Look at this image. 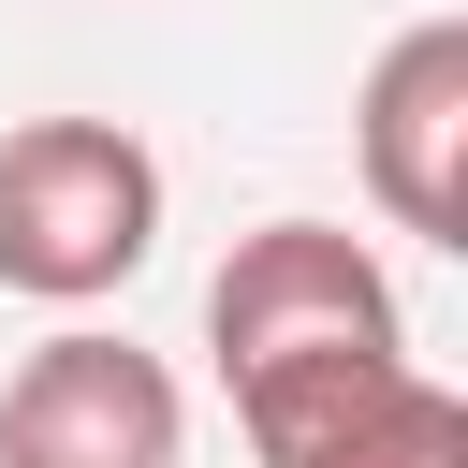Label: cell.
Instances as JSON below:
<instances>
[{"label":"cell","mask_w":468,"mask_h":468,"mask_svg":"<svg viewBox=\"0 0 468 468\" xmlns=\"http://www.w3.org/2000/svg\"><path fill=\"white\" fill-rule=\"evenodd\" d=\"M190 453V395L161 351L73 322L0 380V468H176Z\"/></svg>","instance_id":"obj_4"},{"label":"cell","mask_w":468,"mask_h":468,"mask_svg":"<svg viewBox=\"0 0 468 468\" xmlns=\"http://www.w3.org/2000/svg\"><path fill=\"white\" fill-rule=\"evenodd\" d=\"M234 424L263 468H468V395L410 351H322L234 380Z\"/></svg>","instance_id":"obj_3"},{"label":"cell","mask_w":468,"mask_h":468,"mask_svg":"<svg viewBox=\"0 0 468 468\" xmlns=\"http://www.w3.org/2000/svg\"><path fill=\"white\" fill-rule=\"evenodd\" d=\"M161 249V161L117 117H29L0 132V292L29 307H102Z\"/></svg>","instance_id":"obj_1"},{"label":"cell","mask_w":468,"mask_h":468,"mask_svg":"<svg viewBox=\"0 0 468 468\" xmlns=\"http://www.w3.org/2000/svg\"><path fill=\"white\" fill-rule=\"evenodd\" d=\"M351 146H366V190H380L395 234L468 249V15H424L366 58Z\"/></svg>","instance_id":"obj_5"},{"label":"cell","mask_w":468,"mask_h":468,"mask_svg":"<svg viewBox=\"0 0 468 468\" xmlns=\"http://www.w3.org/2000/svg\"><path fill=\"white\" fill-rule=\"evenodd\" d=\"M205 351H219V380L322 366V351H410V307H395V278H380L366 234H336V219H263V234H234V263L205 278Z\"/></svg>","instance_id":"obj_2"}]
</instances>
